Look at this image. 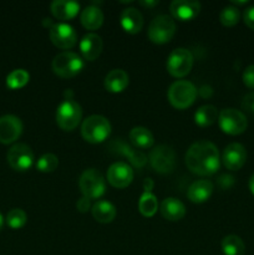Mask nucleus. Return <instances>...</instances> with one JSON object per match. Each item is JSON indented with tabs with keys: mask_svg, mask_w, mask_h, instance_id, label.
Here are the masks:
<instances>
[{
	"mask_svg": "<svg viewBox=\"0 0 254 255\" xmlns=\"http://www.w3.org/2000/svg\"><path fill=\"white\" fill-rule=\"evenodd\" d=\"M186 164L189 171L199 176L213 174L221 164L218 148L209 141L194 142L186 153Z\"/></svg>",
	"mask_w": 254,
	"mask_h": 255,
	"instance_id": "f257e3e1",
	"label": "nucleus"
},
{
	"mask_svg": "<svg viewBox=\"0 0 254 255\" xmlns=\"http://www.w3.org/2000/svg\"><path fill=\"white\" fill-rule=\"evenodd\" d=\"M111 133V125L106 117L101 115H91L86 117L81 125V134L90 143L104 142Z\"/></svg>",
	"mask_w": 254,
	"mask_h": 255,
	"instance_id": "f03ea898",
	"label": "nucleus"
},
{
	"mask_svg": "<svg viewBox=\"0 0 254 255\" xmlns=\"http://www.w3.org/2000/svg\"><path fill=\"white\" fill-rule=\"evenodd\" d=\"M197 89L191 81L187 80H177L169 86L168 100L172 106L176 109L183 110L191 106L197 97Z\"/></svg>",
	"mask_w": 254,
	"mask_h": 255,
	"instance_id": "7ed1b4c3",
	"label": "nucleus"
},
{
	"mask_svg": "<svg viewBox=\"0 0 254 255\" xmlns=\"http://www.w3.org/2000/svg\"><path fill=\"white\" fill-rule=\"evenodd\" d=\"M51 66L55 74L69 79L76 76L84 69V60L76 52L62 51L54 57Z\"/></svg>",
	"mask_w": 254,
	"mask_h": 255,
	"instance_id": "20e7f679",
	"label": "nucleus"
},
{
	"mask_svg": "<svg viewBox=\"0 0 254 255\" xmlns=\"http://www.w3.org/2000/svg\"><path fill=\"white\" fill-rule=\"evenodd\" d=\"M82 117V109L72 97L67 96L56 110V122L65 131L76 128Z\"/></svg>",
	"mask_w": 254,
	"mask_h": 255,
	"instance_id": "39448f33",
	"label": "nucleus"
},
{
	"mask_svg": "<svg viewBox=\"0 0 254 255\" xmlns=\"http://www.w3.org/2000/svg\"><path fill=\"white\" fill-rule=\"evenodd\" d=\"M176 30L177 26L173 17L166 14H161L153 17V20L149 22L147 34H148L151 41L156 42V44H164L174 36Z\"/></svg>",
	"mask_w": 254,
	"mask_h": 255,
	"instance_id": "423d86ee",
	"label": "nucleus"
},
{
	"mask_svg": "<svg viewBox=\"0 0 254 255\" xmlns=\"http://www.w3.org/2000/svg\"><path fill=\"white\" fill-rule=\"evenodd\" d=\"M167 70L174 77H183L189 74L193 66V55L184 47H177L172 50L167 57Z\"/></svg>",
	"mask_w": 254,
	"mask_h": 255,
	"instance_id": "0eeeda50",
	"label": "nucleus"
},
{
	"mask_svg": "<svg viewBox=\"0 0 254 255\" xmlns=\"http://www.w3.org/2000/svg\"><path fill=\"white\" fill-rule=\"evenodd\" d=\"M79 186L84 197L89 199L100 198L105 193V179L101 172L95 168L85 169L80 176Z\"/></svg>",
	"mask_w": 254,
	"mask_h": 255,
	"instance_id": "6e6552de",
	"label": "nucleus"
},
{
	"mask_svg": "<svg viewBox=\"0 0 254 255\" xmlns=\"http://www.w3.org/2000/svg\"><path fill=\"white\" fill-rule=\"evenodd\" d=\"M148 161L158 173H171L176 167V152L171 146L158 144L149 152Z\"/></svg>",
	"mask_w": 254,
	"mask_h": 255,
	"instance_id": "1a4fd4ad",
	"label": "nucleus"
},
{
	"mask_svg": "<svg viewBox=\"0 0 254 255\" xmlns=\"http://www.w3.org/2000/svg\"><path fill=\"white\" fill-rule=\"evenodd\" d=\"M219 127L223 132L228 134L243 133L248 126V120L246 115L236 109H224L219 112L218 116Z\"/></svg>",
	"mask_w": 254,
	"mask_h": 255,
	"instance_id": "9d476101",
	"label": "nucleus"
},
{
	"mask_svg": "<svg viewBox=\"0 0 254 255\" xmlns=\"http://www.w3.org/2000/svg\"><path fill=\"white\" fill-rule=\"evenodd\" d=\"M6 158L15 171H27L34 163V152L26 143H15L7 151Z\"/></svg>",
	"mask_w": 254,
	"mask_h": 255,
	"instance_id": "9b49d317",
	"label": "nucleus"
},
{
	"mask_svg": "<svg viewBox=\"0 0 254 255\" xmlns=\"http://www.w3.org/2000/svg\"><path fill=\"white\" fill-rule=\"evenodd\" d=\"M50 40L60 49H71L76 45L77 35L74 27L67 22H55L50 27Z\"/></svg>",
	"mask_w": 254,
	"mask_h": 255,
	"instance_id": "f8f14e48",
	"label": "nucleus"
},
{
	"mask_svg": "<svg viewBox=\"0 0 254 255\" xmlns=\"http://www.w3.org/2000/svg\"><path fill=\"white\" fill-rule=\"evenodd\" d=\"M133 179V169L126 162H115L107 169V181L116 188H125Z\"/></svg>",
	"mask_w": 254,
	"mask_h": 255,
	"instance_id": "ddd939ff",
	"label": "nucleus"
},
{
	"mask_svg": "<svg viewBox=\"0 0 254 255\" xmlns=\"http://www.w3.org/2000/svg\"><path fill=\"white\" fill-rule=\"evenodd\" d=\"M22 132V122L15 115H4L0 117V143H12Z\"/></svg>",
	"mask_w": 254,
	"mask_h": 255,
	"instance_id": "4468645a",
	"label": "nucleus"
},
{
	"mask_svg": "<svg viewBox=\"0 0 254 255\" xmlns=\"http://www.w3.org/2000/svg\"><path fill=\"white\" fill-rule=\"evenodd\" d=\"M222 161H223V164L226 166L227 169L238 171V169H241L243 167V164L247 161L246 147L242 143H238V142L229 143L224 148Z\"/></svg>",
	"mask_w": 254,
	"mask_h": 255,
	"instance_id": "2eb2a0df",
	"label": "nucleus"
},
{
	"mask_svg": "<svg viewBox=\"0 0 254 255\" xmlns=\"http://www.w3.org/2000/svg\"><path fill=\"white\" fill-rule=\"evenodd\" d=\"M169 10L176 19L188 21L199 14L201 2L196 0H173L169 5Z\"/></svg>",
	"mask_w": 254,
	"mask_h": 255,
	"instance_id": "dca6fc26",
	"label": "nucleus"
},
{
	"mask_svg": "<svg viewBox=\"0 0 254 255\" xmlns=\"http://www.w3.org/2000/svg\"><path fill=\"white\" fill-rule=\"evenodd\" d=\"M102 46H104V42H102L101 36L95 32H89L80 41V50H81L82 56L89 61H94L99 57L102 51Z\"/></svg>",
	"mask_w": 254,
	"mask_h": 255,
	"instance_id": "f3484780",
	"label": "nucleus"
},
{
	"mask_svg": "<svg viewBox=\"0 0 254 255\" xmlns=\"http://www.w3.org/2000/svg\"><path fill=\"white\" fill-rule=\"evenodd\" d=\"M120 22L125 31L129 32V34H137L138 31H141L142 26H143V16L139 10L129 6L122 10Z\"/></svg>",
	"mask_w": 254,
	"mask_h": 255,
	"instance_id": "a211bd4d",
	"label": "nucleus"
},
{
	"mask_svg": "<svg viewBox=\"0 0 254 255\" xmlns=\"http://www.w3.org/2000/svg\"><path fill=\"white\" fill-rule=\"evenodd\" d=\"M213 183L208 179H199L193 182L187 191V197L193 203H202L211 197L213 192Z\"/></svg>",
	"mask_w": 254,
	"mask_h": 255,
	"instance_id": "6ab92c4d",
	"label": "nucleus"
},
{
	"mask_svg": "<svg viewBox=\"0 0 254 255\" xmlns=\"http://www.w3.org/2000/svg\"><path fill=\"white\" fill-rule=\"evenodd\" d=\"M50 7L56 19L70 20L79 12L80 4L72 0H54Z\"/></svg>",
	"mask_w": 254,
	"mask_h": 255,
	"instance_id": "aec40b11",
	"label": "nucleus"
},
{
	"mask_svg": "<svg viewBox=\"0 0 254 255\" xmlns=\"http://www.w3.org/2000/svg\"><path fill=\"white\" fill-rule=\"evenodd\" d=\"M161 213L168 221H179L186 216V207L179 199L168 197L161 203Z\"/></svg>",
	"mask_w": 254,
	"mask_h": 255,
	"instance_id": "412c9836",
	"label": "nucleus"
},
{
	"mask_svg": "<svg viewBox=\"0 0 254 255\" xmlns=\"http://www.w3.org/2000/svg\"><path fill=\"white\" fill-rule=\"evenodd\" d=\"M128 85V74L122 69H114L105 77V87L110 92H121Z\"/></svg>",
	"mask_w": 254,
	"mask_h": 255,
	"instance_id": "4be33fe9",
	"label": "nucleus"
},
{
	"mask_svg": "<svg viewBox=\"0 0 254 255\" xmlns=\"http://www.w3.org/2000/svg\"><path fill=\"white\" fill-rule=\"evenodd\" d=\"M80 20L86 29L96 30L104 22V12L96 5H89L81 11Z\"/></svg>",
	"mask_w": 254,
	"mask_h": 255,
	"instance_id": "5701e85b",
	"label": "nucleus"
},
{
	"mask_svg": "<svg viewBox=\"0 0 254 255\" xmlns=\"http://www.w3.org/2000/svg\"><path fill=\"white\" fill-rule=\"evenodd\" d=\"M129 141L134 147L141 149L149 148L153 146L154 138L152 132L148 128L142 126H136L129 131Z\"/></svg>",
	"mask_w": 254,
	"mask_h": 255,
	"instance_id": "b1692460",
	"label": "nucleus"
},
{
	"mask_svg": "<svg viewBox=\"0 0 254 255\" xmlns=\"http://www.w3.org/2000/svg\"><path fill=\"white\" fill-rule=\"evenodd\" d=\"M92 216L100 223H111L116 217V207L109 201H97L92 206Z\"/></svg>",
	"mask_w": 254,
	"mask_h": 255,
	"instance_id": "393cba45",
	"label": "nucleus"
},
{
	"mask_svg": "<svg viewBox=\"0 0 254 255\" xmlns=\"http://www.w3.org/2000/svg\"><path fill=\"white\" fill-rule=\"evenodd\" d=\"M219 112L213 105H203L194 112V121L198 126L207 127L218 120Z\"/></svg>",
	"mask_w": 254,
	"mask_h": 255,
	"instance_id": "a878e982",
	"label": "nucleus"
},
{
	"mask_svg": "<svg viewBox=\"0 0 254 255\" xmlns=\"http://www.w3.org/2000/svg\"><path fill=\"white\" fill-rule=\"evenodd\" d=\"M222 251L224 255H244L246 246L238 236L229 234L222 239Z\"/></svg>",
	"mask_w": 254,
	"mask_h": 255,
	"instance_id": "bb28decb",
	"label": "nucleus"
},
{
	"mask_svg": "<svg viewBox=\"0 0 254 255\" xmlns=\"http://www.w3.org/2000/svg\"><path fill=\"white\" fill-rule=\"evenodd\" d=\"M138 209L144 217H152L158 209L157 197L151 192H143L138 201Z\"/></svg>",
	"mask_w": 254,
	"mask_h": 255,
	"instance_id": "cd10ccee",
	"label": "nucleus"
},
{
	"mask_svg": "<svg viewBox=\"0 0 254 255\" xmlns=\"http://www.w3.org/2000/svg\"><path fill=\"white\" fill-rule=\"evenodd\" d=\"M117 149H119V152H121L122 154H125V156L128 157L129 162H131L133 166L138 167V168L143 167L144 163L147 162V157L144 156V154L142 153L141 151L132 148V147H129L128 144L119 143V146H117Z\"/></svg>",
	"mask_w": 254,
	"mask_h": 255,
	"instance_id": "c85d7f7f",
	"label": "nucleus"
},
{
	"mask_svg": "<svg viewBox=\"0 0 254 255\" xmlns=\"http://www.w3.org/2000/svg\"><path fill=\"white\" fill-rule=\"evenodd\" d=\"M30 79V75L24 69H15L6 76V85L10 89H20L25 86Z\"/></svg>",
	"mask_w": 254,
	"mask_h": 255,
	"instance_id": "c756f323",
	"label": "nucleus"
},
{
	"mask_svg": "<svg viewBox=\"0 0 254 255\" xmlns=\"http://www.w3.org/2000/svg\"><path fill=\"white\" fill-rule=\"evenodd\" d=\"M239 19H241V11L234 5L224 6L219 14V20L226 26H234L236 24H238Z\"/></svg>",
	"mask_w": 254,
	"mask_h": 255,
	"instance_id": "7c9ffc66",
	"label": "nucleus"
},
{
	"mask_svg": "<svg viewBox=\"0 0 254 255\" xmlns=\"http://www.w3.org/2000/svg\"><path fill=\"white\" fill-rule=\"evenodd\" d=\"M27 221V216L22 209L12 208L10 209L9 213L6 214V223L10 228L19 229L25 226Z\"/></svg>",
	"mask_w": 254,
	"mask_h": 255,
	"instance_id": "2f4dec72",
	"label": "nucleus"
},
{
	"mask_svg": "<svg viewBox=\"0 0 254 255\" xmlns=\"http://www.w3.org/2000/svg\"><path fill=\"white\" fill-rule=\"evenodd\" d=\"M59 166V158L54 153H45L37 159L36 168L41 172H52Z\"/></svg>",
	"mask_w": 254,
	"mask_h": 255,
	"instance_id": "473e14b6",
	"label": "nucleus"
},
{
	"mask_svg": "<svg viewBox=\"0 0 254 255\" xmlns=\"http://www.w3.org/2000/svg\"><path fill=\"white\" fill-rule=\"evenodd\" d=\"M243 82L249 89H254V65H249L243 71Z\"/></svg>",
	"mask_w": 254,
	"mask_h": 255,
	"instance_id": "72a5a7b5",
	"label": "nucleus"
},
{
	"mask_svg": "<svg viewBox=\"0 0 254 255\" xmlns=\"http://www.w3.org/2000/svg\"><path fill=\"white\" fill-rule=\"evenodd\" d=\"M242 107L246 111L254 114V92H249L242 100Z\"/></svg>",
	"mask_w": 254,
	"mask_h": 255,
	"instance_id": "f704fd0d",
	"label": "nucleus"
},
{
	"mask_svg": "<svg viewBox=\"0 0 254 255\" xmlns=\"http://www.w3.org/2000/svg\"><path fill=\"white\" fill-rule=\"evenodd\" d=\"M243 20L247 24V26H249L252 30H254V6H249L244 10Z\"/></svg>",
	"mask_w": 254,
	"mask_h": 255,
	"instance_id": "c9c22d12",
	"label": "nucleus"
},
{
	"mask_svg": "<svg viewBox=\"0 0 254 255\" xmlns=\"http://www.w3.org/2000/svg\"><path fill=\"white\" fill-rule=\"evenodd\" d=\"M90 207H91V202H90V199L87 198V197L82 196L81 198L76 202V208L79 209L80 212H82V213L89 211Z\"/></svg>",
	"mask_w": 254,
	"mask_h": 255,
	"instance_id": "e433bc0d",
	"label": "nucleus"
},
{
	"mask_svg": "<svg viewBox=\"0 0 254 255\" xmlns=\"http://www.w3.org/2000/svg\"><path fill=\"white\" fill-rule=\"evenodd\" d=\"M152 188H153V181H152V178L144 179V181H143L144 192H151Z\"/></svg>",
	"mask_w": 254,
	"mask_h": 255,
	"instance_id": "4c0bfd02",
	"label": "nucleus"
},
{
	"mask_svg": "<svg viewBox=\"0 0 254 255\" xmlns=\"http://www.w3.org/2000/svg\"><path fill=\"white\" fill-rule=\"evenodd\" d=\"M139 4H142L143 6H153V5L158 4V1H139Z\"/></svg>",
	"mask_w": 254,
	"mask_h": 255,
	"instance_id": "58836bf2",
	"label": "nucleus"
},
{
	"mask_svg": "<svg viewBox=\"0 0 254 255\" xmlns=\"http://www.w3.org/2000/svg\"><path fill=\"white\" fill-rule=\"evenodd\" d=\"M249 189H251L252 193L254 194V174L251 177V179H249Z\"/></svg>",
	"mask_w": 254,
	"mask_h": 255,
	"instance_id": "ea45409f",
	"label": "nucleus"
},
{
	"mask_svg": "<svg viewBox=\"0 0 254 255\" xmlns=\"http://www.w3.org/2000/svg\"><path fill=\"white\" fill-rule=\"evenodd\" d=\"M2 226H4V218H2L1 213H0V229L2 228Z\"/></svg>",
	"mask_w": 254,
	"mask_h": 255,
	"instance_id": "a19ab883",
	"label": "nucleus"
}]
</instances>
